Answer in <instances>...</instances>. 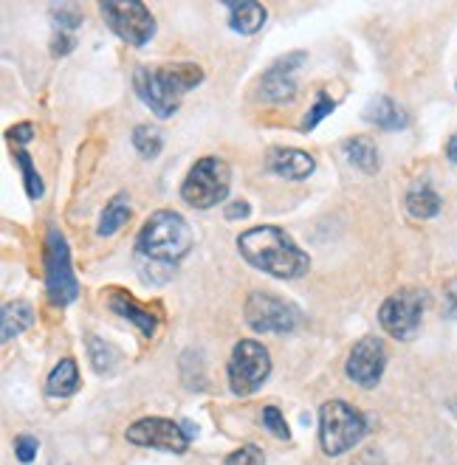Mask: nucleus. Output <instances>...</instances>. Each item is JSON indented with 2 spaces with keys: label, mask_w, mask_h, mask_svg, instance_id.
Wrapping results in <instances>:
<instances>
[{
  "label": "nucleus",
  "mask_w": 457,
  "mask_h": 465,
  "mask_svg": "<svg viewBox=\"0 0 457 465\" xmlns=\"http://www.w3.org/2000/svg\"><path fill=\"white\" fill-rule=\"evenodd\" d=\"M237 249L254 268L277 280H300L311 268V257L277 226H257L237 237Z\"/></svg>",
  "instance_id": "1"
},
{
  "label": "nucleus",
  "mask_w": 457,
  "mask_h": 465,
  "mask_svg": "<svg viewBox=\"0 0 457 465\" xmlns=\"http://www.w3.org/2000/svg\"><path fill=\"white\" fill-rule=\"evenodd\" d=\"M204 82V71L195 63L175 65H139L133 74V88L139 99L161 119L178 114L181 99Z\"/></svg>",
  "instance_id": "2"
},
{
  "label": "nucleus",
  "mask_w": 457,
  "mask_h": 465,
  "mask_svg": "<svg viewBox=\"0 0 457 465\" xmlns=\"http://www.w3.org/2000/svg\"><path fill=\"white\" fill-rule=\"evenodd\" d=\"M190 249H193V229L178 212H170V209L153 212L136 240L139 257L150 262L173 265L181 257H186Z\"/></svg>",
  "instance_id": "3"
},
{
  "label": "nucleus",
  "mask_w": 457,
  "mask_h": 465,
  "mask_svg": "<svg viewBox=\"0 0 457 465\" xmlns=\"http://www.w3.org/2000/svg\"><path fill=\"white\" fill-rule=\"evenodd\" d=\"M367 434V420L362 412L344 401H328L319 409V443L328 457H342L362 443Z\"/></svg>",
  "instance_id": "4"
},
{
  "label": "nucleus",
  "mask_w": 457,
  "mask_h": 465,
  "mask_svg": "<svg viewBox=\"0 0 457 465\" xmlns=\"http://www.w3.org/2000/svg\"><path fill=\"white\" fill-rule=\"evenodd\" d=\"M229 186H232L229 163L218 155H204L201 161H195L190 175H186L181 186V198L195 209H212L226 201Z\"/></svg>",
  "instance_id": "5"
},
{
  "label": "nucleus",
  "mask_w": 457,
  "mask_h": 465,
  "mask_svg": "<svg viewBox=\"0 0 457 465\" xmlns=\"http://www.w3.org/2000/svg\"><path fill=\"white\" fill-rule=\"evenodd\" d=\"M272 375V355L254 341L243 339L237 341L229 359V387L234 395H252L263 387V381Z\"/></svg>",
  "instance_id": "6"
},
{
  "label": "nucleus",
  "mask_w": 457,
  "mask_h": 465,
  "mask_svg": "<svg viewBox=\"0 0 457 465\" xmlns=\"http://www.w3.org/2000/svg\"><path fill=\"white\" fill-rule=\"evenodd\" d=\"M45 288L54 305H71L79 293L76 277L71 271L68 242L57 229L48 232V242H45Z\"/></svg>",
  "instance_id": "7"
},
{
  "label": "nucleus",
  "mask_w": 457,
  "mask_h": 465,
  "mask_svg": "<svg viewBox=\"0 0 457 465\" xmlns=\"http://www.w3.org/2000/svg\"><path fill=\"white\" fill-rule=\"evenodd\" d=\"M102 17L107 20V25L114 29L116 37H122L127 45L142 48L150 43V37L155 35V17L150 15V9L139 0H124V4H102L99 6Z\"/></svg>",
  "instance_id": "8"
},
{
  "label": "nucleus",
  "mask_w": 457,
  "mask_h": 465,
  "mask_svg": "<svg viewBox=\"0 0 457 465\" xmlns=\"http://www.w3.org/2000/svg\"><path fill=\"white\" fill-rule=\"evenodd\" d=\"M246 322L254 333H291L300 324V311L274 293L254 291L246 299Z\"/></svg>",
  "instance_id": "9"
},
{
  "label": "nucleus",
  "mask_w": 457,
  "mask_h": 465,
  "mask_svg": "<svg viewBox=\"0 0 457 465\" xmlns=\"http://www.w3.org/2000/svg\"><path fill=\"white\" fill-rule=\"evenodd\" d=\"M423 291L415 288H404V291H395L392 296L384 299V305L379 311V322L384 331L392 339L407 341L415 336V331L421 327V316H423Z\"/></svg>",
  "instance_id": "10"
},
{
  "label": "nucleus",
  "mask_w": 457,
  "mask_h": 465,
  "mask_svg": "<svg viewBox=\"0 0 457 465\" xmlns=\"http://www.w3.org/2000/svg\"><path fill=\"white\" fill-rule=\"evenodd\" d=\"M124 437L133 446H144L167 454H184L190 449V437H186L184 426L167 418H142L124 431Z\"/></svg>",
  "instance_id": "11"
},
{
  "label": "nucleus",
  "mask_w": 457,
  "mask_h": 465,
  "mask_svg": "<svg viewBox=\"0 0 457 465\" xmlns=\"http://www.w3.org/2000/svg\"><path fill=\"white\" fill-rule=\"evenodd\" d=\"M384 370H387V347L375 336H364L362 341H356L351 355H347V364H344L347 378L364 390L379 384Z\"/></svg>",
  "instance_id": "12"
},
{
  "label": "nucleus",
  "mask_w": 457,
  "mask_h": 465,
  "mask_svg": "<svg viewBox=\"0 0 457 465\" xmlns=\"http://www.w3.org/2000/svg\"><path fill=\"white\" fill-rule=\"evenodd\" d=\"M303 63H305L303 51H293V54H288V57L277 60L260 79V96L265 102H274V104L297 99V68Z\"/></svg>",
  "instance_id": "13"
},
{
  "label": "nucleus",
  "mask_w": 457,
  "mask_h": 465,
  "mask_svg": "<svg viewBox=\"0 0 457 465\" xmlns=\"http://www.w3.org/2000/svg\"><path fill=\"white\" fill-rule=\"evenodd\" d=\"M265 167L285 181H303L313 173L316 161L311 153L297 150V147H274V150H268Z\"/></svg>",
  "instance_id": "14"
},
{
  "label": "nucleus",
  "mask_w": 457,
  "mask_h": 465,
  "mask_svg": "<svg viewBox=\"0 0 457 465\" xmlns=\"http://www.w3.org/2000/svg\"><path fill=\"white\" fill-rule=\"evenodd\" d=\"M229 9V23H232V29L240 32V35H254L260 32L263 25H265V17L268 12L254 4V0H240V4H226Z\"/></svg>",
  "instance_id": "15"
},
{
  "label": "nucleus",
  "mask_w": 457,
  "mask_h": 465,
  "mask_svg": "<svg viewBox=\"0 0 457 465\" xmlns=\"http://www.w3.org/2000/svg\"><path fill=\"white\" fill-rule=\"evenodd\" d=\"M364 119L373 122L375 127H382V130H401V127H407V114L401 111V107L392 99H387V96H375L364 107Z\"/></svg>",
  "instance_id": "16"
},
{
  "label": "nucleus",
  "mask_w": 457,
  "mask_h": 465,
  "mask_svg": "<svg viewBox=\"0 0 457 465\" xmlns=\"http://www.w3.org/2000/svg\"><path fill=\"white\" fill-rule=\"evenodd\" d=\"M111 311L119 313L122 319H127V322L136 324L147 339L155 333V316H153L147 308H142L133 296H127V293H114V296H111Z\"/></svg>",
  "instance_id": "17"
},
{
  "label": "nucleus",
  "mask_w": 457,
  "mask_h": 465,
  "mask_svg": "<svg viewBox=\"0 0 457 465\" xmlns=\"http://www.w3.org/2000/svg\"><path fill=\"white\" fill-rule=\"evenodd\" d=\"M79 390V370L74 359H63L57 367L51 370L45 381V395L48 398H71Z\"/></svg>",
  "instance_id": "18"
},
{
  "label": "nucleus",
  "mask_w": 457,
  "mask_h": 465,
  "mask_svg": "<svg viewBox=\"0 0 457 465\" xmlns=\"http://www.w3.org/2000/svg\"><path fill=\"white\" fill-rule=\"evenodd\" d=\"M344 150V158L353 163V167H359L362 173H379L382 161H379V150H375L373 139H367V135H356V139H347L342 144Z\"/></svg>",
  "instance_id": "19"
},
{
  "label": "nucleus",
  "mask_w": 457,
  "mask_h": 465,
  "mask_svg": "<svg viewBox=\"0 0 457 465\" xmlns=\"http://www.w3.org/2000/svg\"><path fill=\"white\" fill-rule=\"evenodd\" d=\"M407 209L412 217H418V221H429V217H435L441 212V198L432 186H426V183H415L410 189V195H407Z\"/></svg>",
  "instance_id": "20"
},
{
  "label": "nucleus",
  "mask_w": 457,
  "mask_h": 465,
  "mask_svg": "<svg viewBox=\"0 0 457 465\" xmlns=\"http://www.w3.org/2000/svg\"><path fill=\"white\" fill-rule=\"evenodd\" d=\"M130 221V198L122 193V195H116L111 203L104 206V212H102V217H99V237H114L124 223Z\"/></svg>",
  "instance_id": "21"
},
{
  "label": "nucleus",
  "mask_w": 457,
  "mask_h": 465,
  "mask_svg": "<svg viewBox=\"0 0 457 465\" xmlns=\"http://www.w3.org/2000/svg\"><path fill=\"white\" fill-rule=\"evenodd\" d=\"M35 324V311L29 302H9L4 308V341L17 339L23 331H29Z\"/></svg>",
  "instance_id": "22"
},
{
  "label": "nucleus",
  "mask_w": 457,
  "mask_h": 465,
  "mask_svg": "<svg viewBox=\"0 0 457 465\" xmlns=\"http://www.w3.org/2000/svg\"><path fill=\"white\" fill-rule=\"evenodd\" d=\"M133 147H136L144 158H158L161 147H164V139H161V133L150 124H139L133 130Z\"/></svg>",
  "instance_id": "23"
},
{
  "label": "nucleus",
  "mask_w": 457,
  "mask_h": 465,
  "mask_svg": "<svg viewBox=\"0 0 457 465\" xmlns=\"http://www.w3.org/2000/svg\"><path fill=\"white\" fill-rule=\"evenodd\" d=\"M15 161H17V167H20V173H23L25 193H29V198H32V201L43 198V178H40V173L35 170L32 155L20 150V153H15Z\"/></svg>",
  "instance_id": "24"
},
{
  "label": "nucleus",
  "mask_w": 457,
  "mask_h": 465,
  "mask_svg": "<svg viewBox=\"0 0 457 465\" xmlns=\"http://www.w3.org/2000/svg\"><path fill=\"white\" fill-rule=\"evenodd\" d=\"M88 347H91V359H94V370L96 372H111L114 370V361L119 359L116 355V350L114 347H102L99 341H96V336H88Z\"/></svg>",
  "instance_id": "25"
},
{
  "label": "nucleus",
  "mask_w": 457,
  "mask_h": 465,
  "mask_svg": "<svg viewBox=\"0 0 457 465\" xmlns=\"http://www.w3.org/2000/svg\"><path fill=\"white\" fill-rule=\"evenodd\" d=\"M333 107H336V102L328 96V94H316V104L308 111V116H305V122H303V130H313L322 119L325 116H331L333 114Z\"/></svg>",
  "instance_id": "26"
},
{
  "label": "nucleus",
  "mask_w": 457,
  "mask_h": 465,
  "mask_svg": "<svg viewBox=\"0 0 457 465\" xmlns=\"http://www.w3.org/2000/svg\"><path fill=\"white\" fill-rule=\"evenodd\" d=\"M263 426L272 431L274 437H280V440H288V437H291L288 423H285V418H283V412H280L277 406H265L263 409Z\"/></svg>",
  "instance_id": "27"
},
{
  "label": "nucleus",
  "mask_w": 457,
  "mask_h": 465,
  "mask_svg": "<svg viewBox=\"0 0 457 465\" xmlns=\"http://www.w3.org/2000/svg\"><path fill=\"white\" fill-rule=\"evenodd\" d=\"M224 465H265V457L257 446H240L237 451L226 457Z\"/></svg>",
  "instance_id": "28"
},
{
  "label": "nucleus",
  "mask_w": 457,
  "mask_h": 465,
  "mask_svg": "<svg viewBox=\"0 0 457 465\" xmlns=\"http://www.w3.org/2000/svg\"><path fill=\"white\" fill-rule=\"evenodd\" d=\"M51 17H54V25H57V32H68L71 35L74 29H79V25H83V17H79L76 9H71V6L54 9Z\"/></svg>",
  "instance_id": "29"
},
{
  "label": "nucleus",
  "mask_w": 457,
  "mask_h": 465,
  "mask_svg": "<svg viewBox=\"0 0 457 465\" xmlns=\"http://www.w3.org/2000/svg\"><path fill=\"white\" fill-rule=\"evenodd\" d=\"M37 449H40V443H37V437H32V434H20L15 440V454H17L20 462H32L37 457Z\"/></svg>",
  "instance_id": "30"
},
{
  "label": "nucleus",
  "mask_w": 457,
  "mask_h": 465,
  "mask_svg": "<svg viewBox=\"0 0 457 465\" xmlns=\"http://www.w3.org/2000/svg\"><path fill=\"white\" fill-rule=\"evenodd\" d=\"M74 45H76L74 35H68V32H57V35H54V40H51V54H54V57H65V54H71V51H74Z\"/></svg>",
  "instance_id": "31"
},
{
  "label": "nucleus",
  "mask_w": 457,
  "mask_h": 465,
  "mask_svg": "<svg viewBox=\"0 0 457 465\" xmlns=\"http://www.w3.org/2000/svg\"><path fill=\"white\" fill-rule=\"evenodd\" d=\"M6 135H9V142H15V144H29V142H32V135H35V127H32L29 122H23V124L12 127Z\"/></svg>",
  "instance_id": "32"
},
{
  "label": "nucleus",
  "mask_w": 457,
  "mask_h": 465,
  "mask_svg": "<svg viewBox=\"0 0 457 465\" xmlns=\"http://www.w3.org/2000/svg\"><path fill=\"white\" fill-rule=\"evenodd\" d=\"M249 203L246 201H234V203H226V221H243L249 217Z\"/></svg>",
  "instance_id": "33"
},
{
  "label": "nucleus",
  "mask_w": 457,
  "mask_h": 465,
  "mask_svg": "<svg viewBox=\"0 0 457 465\" xmlns=\"http://www.w3.org/2000/svg\"><path fill=\"white\" fill-rule=\"evenodd\" d=\"M443 296H446L449 313H457V280H449V282L443 285Z\"/></svg>",
  "instance_id": "34"
},
{
  "label": "nucleus",
  "mask_w": 457,
  "mask_h": 465,
  "mask_svg": "<svg viewBox=\"0 0 457 465\" xmlns=\"http://www.w3.org/2000/svg\"><path fill=\"white\" fill-rule=\"evenodd\" d=\"M446 153H449V158H452V161L457 163V135H454V139L449 142V150H446Z\"/></svg>",
  "instance_id": "35"
}]
</instances>
